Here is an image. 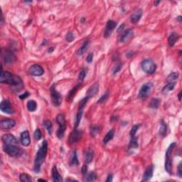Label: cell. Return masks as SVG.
Instances as JSON below:
<instances>
[{
	"mask_svg": "<svg viewBox=\"0 0 182 182\" xmlns=\"http://www.w3.org/2000/svg\"><path fill=\"white\" fill-rule=\"evenodd\" d=\"M43 125L44 127L46 129L48 132L49 135H51L52 132H53V124L52 122L49 120H44L43 122Z\"/></svg>",
	"mask_w": 182,
	"mask_h": 182,
	"instance_id": "obj_33",
	"label": "cell"
},
{
	"mask_svg": "<svg viewBox=\"0 0 182 182\" xmlns=\"http://www.w3.org/2000/svg\"><path fill=\"white\" fill-rule=\"evenodd\" d=\"M1 141L4 144H13L18 145V140L13 134H5L1 137Z\"/></svg>",
	"mask_w": 182,
	"mask_h": 182,
	"instance_id": "obj_14",
	"label": "cell"
},
{
	"mask_svg": "<svg viewBox=\"0 0 182 182\" xmlns=\"http://www.w3.org/2000/svg\"><path fill=\"white\" fill-rule=\"evenodd\" d=\"M154 166L153 164H150L146 168L145 171H144L143 177H142V181H149L151 178H152L153 173H154Z\"/></svg>",
	"mask_w": 182,
	"mask_h": 182,
	"instance_id": "obj_18",
	"label": "cell"
},
{
	"mask_svg": "<svg viewBox=\"0 0 182 182\" xmlns=\"http://www.w3.org/2000/svg\"><path fill=\"white\" fill-rule=\"evenodd\" d=\"M140 125L139 124H137V125H134L133 127H132V129H131L130 132V137H135L136 134H137V131L139 129V127H140Z\"/></svg>",
	"mask_w": 182,
	"mask_h": 182,
	"instance_id": "obj_40",
	"label": "cell"
},
{
	"mask_svg": "<svg viewBox=\"0 0 182 182\" xmlns=\"http://www.w3.org/2000/svg\"><path fill=\"white\" fill-rule=\"evenodd\" d=\"M176 19H177V20L178 21V22H179V23H181V19H182L181 16H177V17H176Z\"/></svg>",
	"mask_w": 182,
	"mask_h": 182,
	"instance_id": "obj_58",
	"label": "cell"
},
{
	"mask_svg": "<svg viewBox=\"0 0 182 182\" xmlns=\"http://www.w3.org/2000/svg\"><path fill=\"white\" fill-rule=\"evenodd\" d=\"M179 39V35L176 32H171L168 37V43L170 47H173L175 44L178 41Z\"/></svg>",
	"mask_w": 182,
	"mask_h": 182,
	"instance_id": "obj_21",
	"label": "cell"
},
{
	"mask_svg": "<svg viewBox=\"0 0 182 182\" xmlns=\"http://www.w3.org/2000/svg\"><path fill=\"white\" fill-rule=\"evenodd\" d=\"M114 136H115V130L114 129H111L110 131H108V132L105 134L103 139V142L105 144H108L110 140H112L114 138Z\"/></svg>",
	"mask_w": 182,
	"mask_h": 182,
	"instance_id": "obj_26",
	"label": "cell"
},
{
	"mask_svg": "<svg viewBox=\"0 0 182 182\" xmlns=\"http://www.w3.org/2000/svg\"><path fill=\"white\" fill-rule=\"evenodd\" d=\"M97 173L94 171H91L90 173H87L83 176V181H93L97 178Z\"/></svg>",
	"mask_w": 182,
	"mask_h": 182,
	"instance_id": "obj_30",
	"label": "cell"
},
{
	"mask_svg": "<svg viewBox=\"0 0 182 182\" xmlns=\"http://www.w3.org/2000/svg\"><path fill=\"white\" fill-rule=\"evenodd\" d=\"M2 57L4 64L6 65H11L16 61V55L12 51L9 50V49L5 50V51L3 53Z\"/></svg>",
	"mask_w": 182,
	"mask_h": 182,
	"instance_id": "obj_10",
	"label": "cell"
},
{
	"mask_svg": "<svg viewBox=\"0 0 182 182\" xmlns=\"http://www.w3.org/2000/svg\"><path fill=\"white\" fill-rule=\"evenodd\" d=\"M98 91H99V83L98 82L95 83L93 86H91L87 91V96L90 97V98H93V96L98 94Z\"/></svg>",
	"mask_w": 182,
	"mask_h": 182,
	"instance_id": "obj_20",
	"label": "cell"
},
{
	"mask_svg": "<svg viewBox=\"0 0 182 182\" xmlns=\"http://www.w3.org/2000/svg\"><path fill=\"white\" fill-rule=\"evenodd\" d=\"M56 122L59 125V129L56 132V137L59 139H62L65 135L66 130V120L64 114L59 113L56 118Z\"/></svg>",
	"mask_w": 182,
	"mask_h": 182,
	"instance_id": "obj_3",
	"label": "cell"
},
{
	"mask_svg": "<svg viewBox=\"0 0 182 182\" xmlns=\"http://www.w3.org/2000/svg\"><path fill=\"white\" fill-rule=\"evenodd\" d=\"M29 95H30V93H29V92L26 91V92H25V93H24L23 94L20 95V96H19V98H20V99H21V100H24V99H26L27 97L29 96Z\"/></svg>",
	"mask_w": 182,
	"mask_h": 182,
	"instance_id": "obj_49",
	"label": "cell"
},
{
	"mask_svg": "<svg viewBox=\"0 0 182 182\" xmlns=\"http://www.w3.org/2000/svg\"><path fill=\"white\" fill-rule=\"evenodd\" d=\"M0 83L8 84L11 86V91L19 93L24 88V83L19 76L11 74L8 71H3L1 66Z\"/></svg>",
	"mask_w": 182,
	"mask_h": 182,
	"instance_id": "obj_1",
	"label": "cell"
},
{
	"mask_svg": "<svg viewBox=\"0 0 182 182\" xmlns=\"http://www.w3.org/2000/svg\"><path fill=\"white\" fill-rule=\"evenodd\" d=\"M90 98H91L90 97L86 96L85 98H83V99L80 100L79 103H78V109H84L86 105H87V103L90 100Z\"/></svg>",
	"mask_w": 182,
	"mask_h": 182,
	"instance_id": "obj_38",
	"label": "cell"
},
{
	"mask_svg": "<svg viewBox=\"0 0 182 182\" xmlns=\"http://www.w3.org/2000/svg\"><path fill=\"white\" fill-rule=\"evenodd\" d=\"M81 83H78V84L76 85V86H74V88H73L72 89L69 91V93H68V95H67V97H66V101L69 102L73 100V98H74V96H76V93L78 92V89L81 88Z\"/></svg>",
	"mask_w": 182,
	"mask_h": 182,
	"instance_id": "obj_22",
	"label": "cell"
},
{
	"mask_svg": "<svg viewBox=\"0 0 182 182\" xmlns=\"http://www.w3.org/2000/svg\"><path fill=\"white\" fill-rule=\"evenodd\" d=\"M177 174L179 178L182 177V163L181 162H180L179 164H178V166L177 167Z\"/></svg>",
	"mask_w": 182,
	"mask_h": 182,
	"instance_id": "obj_47",
	"label": "cell"
},
{
	"mask_svg": "<svg viewBox=\"0 0 182 182\" xmlns=\"http://www.w3.org/2000/svg\"><path fill=\"white\" fill-rule=\"evenodd\" d=\"M159 105H160V100L159 98H152L150 101V104H149V108L152 109H155L157 110L159 108Z\"/></svg>",
	"mask_w": 182,
	"mask_h": 182,
	"instance_id": "obj_37",
	"label": "cell"
},
{
	"mask_svg": "<svg viewBox=\"0 0 182 182\" xmlns=\"http://www.w3.org/2000/svg\"><path fill=\"white\" fill-rule=\"evenodd\" d=\"M77 181V180H75V179H72V178H66V181Z\"/></svg>",
	"mask_w": 182,
	"mask_h": 182,
	"instance_id": "obj_57",
	"label": "cell"
},
{
	"mask_svg": "<svg viewBox=\"0 0 182 182\" xmlns=\"http://www.w3.org/2000/svg\"><path fill=\"white\" fill-rule=\"evenodd\" d=\"M109 96H110V93L109 92H107V93H105L103 96H101V98H100L99 100H98V104H100V103H104V102L106 101L108 99Z\"/></svg>",
	"mask_w": 182,
	"mask_h": 182,
	"instance_id": "obj_45",
	"label": "cell"
},
{
	"mask_svg": "<svg viewBox=\"0 0 182 182\" xmlns=\"http://www.w3.org/2000/svg\"><path fill=\"white\" fill-rule=\"evenodd\" d=\"M0 109L3 113L8 114V115H12L14 113V108L8 100H4L1 101V105H0Z\"/></svg>",
	"mask_w": 182,
	"mask_h": 182,
	"instance_id": "obj_12",
	"label": "cell"
},
{
	"mask_svg": "<svg viewBox=\"0 0 182 182\" xmlns=\"http://www.w3.org/2000/svg\"><path fill=\"white\" fill-rule=\"evenodd\" d=\"M89 45H90L89 41H88V40L85 41L83 42V44H82V46H81L80 47V49L78 50L77 55L79 56H83V54H85V52H86V51L88 50V47H89Z\"/></svg>",
	"mask_w": 182,
	"mask_h": 182,
	"instance_id": "obj_25",
	"label": "cell"
},
{
	"mask_svg": "<svg viewBox=\"0 0 182 182\" xmlns=\"http://www.w3.org/2000/svg\"><path fill=\"white\" fill-rule=\"evenodd\" d=\"M93 158H94V152L92 149H87L86 153H85V161L87 164H90L92 162Z\"/></svg>",
	"mask_w": 182,
	"mask_h": 182,
	"instance_id": "obj_24",
	"label": "cell"
},
{
	"mask_svg": "<svg viewBox=\"0 0 182 182\" xmlns=\"http://www.w3.org/2000/svg\"><path fill=\"white\" fill-rule=\"evenodd\" d=\"M76 39V36H75L74 34L73 33L72 31H69L66 35V40L68 42H72L74 41Z\"/></svg>",
	"mask_w": 182,
	"mask_h": 182,
	"instance_id": "obj_42",
	"label": "cell"
},
{
	"mask_svg": "<svg viewBox=\"0 0 182 182\" xmlns=\"http://www.w3.org/2000/svg\"><path fill=\"white\" fill-rule=\"evenodd\" d=\"M142 14H143V11L140 8L135 9L133 11V13L130 15V20L133 24H137L141 19Z\"/></svg>",
	"mask_w": 182,
	"mask_h": 182,
	"instance_id": "obj_19",
	"label": "cell"
},
{
	"mask_svg": "<svg viewBox=\"0 0 182 182\" xmlns=\"http://www.w3.org/2000/svg\"><path fill=\"white\" fill-rule=\"evenodd\" d=\"M133 55H134V53L132 51H129L127 54V58H129V59H130V58H132V56H133Z\"/></svg>",
	"mask_w": 182,
	"mask_h": 182,
	"instance_id": "obj_53",
	"label": "cell"
},
{
	"mask_svg": "<svg viewBox=\"0 0 182 182\" xmlns=\"http://www.w3.org/2000/svg\"><path fill=\"white\" fill-rule=\"evenodd\" d=\"M83 136V132L81 130H78V128H75L70 134L69 137V142L70 144H75L79 142L82 139Z\"/></svg>",
	"mask_w": 182,
	"mask_h": 182,
	"instance_id": "obj_9",
	"label": "cell"
},
{
	"mask_svg": "<svg viewBox=\"0 0 182 182\" xmlns=\"http://www.w3.org/2000/svg\"><path fill=\"white\" fill-rule=\"evenodd\" d=\"M142 70L147 74H153L156 70V65L155 63L151 59H144L141 63Z\"/></svg>",
	"mask_w": 182,
	"mask_h": 182,
	"instance_id": "obj_7",
	"label": "cell"
},
{
	"mask_svg": "<svg viewBox=\"0 0 182 182\" xmlns=\"http://www.w3.org/2000/svg\"><path fill=\"white\" fill-rule=\"evenodd\" d=\"M177 144L176 142H173L171 143L166 149V155H165V163H164V169L168 173H171V170H172V154L173 150L174 148L176 147Z\"/></svg>",
	"mask_w": 182,
	"mask_h": 182,
	"instance_id": "obj_4",
	"label": "cell"
},
{
	"mask_svg": "<svg viewBox=\"0 0 182 182\" xmlns=\"http://www.w3.org/2000/svg\"><path fill=\"white\" fill-rule=\"evenodd\" d=\"M54 49H55V48H54V47H49V49H48V52L50 53V54H51V53L54 52Z\"/></svg>",
	"mask_w": 182,
	"mask_h": 182,
	"instance_id": "obj_54",
	"label": "cell"
},
{
	"mask_svg": "<svg viewBox=\"0 0 182 182\" xmlns=\"http://www.w3.org/2000/svg\"><path fill=\"white\" fill-rule=\"evenodd\" d=\"M38 181H46L45 179H42V178H39V179H38Z\"/></svg>",
	"mask_w": 182,
	"mask_h": 182,
	"instance_id": "obj_59",
	"label": "cell"
},
{
	"mask_svg": "<svg viewBox=\"0 0 182 182\" xmlns=\"http://www.w3.org/2000/svg\"><path fill=\"white\" fill-rule=\"evenodd\" d=\"M134 36V31L131 29L124 31L123 33L121 34V36L120 38V41L121 43H126L129 41L130 39H132Z\"/></svg>",
	"mask_w": 182,
	"mask_h": 182,
	"instance_id": "obj_16",
	"label": "cell"
},
{
	"mask_svg": "<svg viewBox=\"0 0 182 182\" xmlns=\"http://www.w3.org/2000/svg\"><path fill=\"white\" fill-rule=\"evenodd\" d=\"M70 164L71 166H77L79 164V161L78 159V155H77V152L76 150H74L72 153V156L71 157V161H70Z\"/></svg>",
	"mask_w": 182,
	"mask_h": 182,
	"instance_id": "obj_35",
	"label": "cell"
},
{
	"mask_svg": "<svg viewBox=\"0 0 182 182\" xmlns=\"http://www.w3.org/2000/svg\"><path fill=\"white\" fill-rule=\"evenodd\" d=\"M159 133L160 134V136L163 137H165L166 135V133H167V125L163 120H161L160 122V128H159Z\"/></svg>",
	"mask_w": 182,
	"mask_h": 182,
	"instance_id": "obj_32",
	"label": "cell"
},
{
	"mask_svg": "<svg viewBox=\"0 0 182 182\" xmlns=\"http://www.w3.org/2000/svg\"><path fill=\"white\" fill-rule=\"evenodd\" d=\"M93 53H90L86 57V61L88 63V64H91L93 62Z\"/></svg>",
	"mask_w": 182,
	"mask_h": 182,
	"instance_id": "obj_48",
	"label": "cell"
},
{
	"mask_svg": "<svg viewBox=\"0 0 182 182\" xmlns=\"http://www.w3.org/2000/svg\"><path fill=\"white\" fill-rule=\"evenodd\" d=\"M52 180L54 182L63 181V178L56 166H54L52 169Z\"/></svg>",
	"mask_w": 182,
	"mask_h": 182,
	"instance_id": "obj_23",
	"label": "cell"
},
{
	"mask_svg": "<svg viewBox=\"0 0 182 182\" xmlns=\"http://www.w3.org/2000/svg\"><path fill=\"white\" fill-rule=\"evenodd\" d=\"M49 144L47 140H44L42 142L41 145L39 147V149L37 151L36 157L34 162V168L33 170L35 173H39L41 171L42 164H44L45 161L47 153H48Z\"/></svg>",
	"mask_w": 182,
	"mask_h": 182,
	"instance_id": "obj_2",
	"label": "cell"
},
{
	"mask_svg": "<svg viewBox=\"0 0 182 182\" xmlns=\"http://www.w3.org/2000/svg\"><path fill=\"white\" fill-rule=\"evenodd\" d=\"M176 84V82L168 83L167 84L162 88V91H162L163 94H167V93H169V92L172 91L174 89Z\"/></svg>",
	"mask_w": 182,
	"mask_h": 182,
	"instance_id": "obj_27",
	"label": "cell"
},
{
	"mask_svg": "<svg viewBox=\"0 0 182 182\" xmlns=\"http://www.w3.org/2000/svg\"><path fill=\"white\" fill-rule=\"evenodd\" d=\"M116 121H117V117L115 116V115H114V116H112L111 118H110V122H114Z\"/></svg>",
	"mask_w": 182,
	"mask_h": 182,
	"instance_id": "obj_52",
	"label": "cell"
},
{
	"mask_svg": "<svg viewBox=\"0 0 182 182\" xmlns=\"http://www.w3.org/2000/svg\"><path fill=\"white\" fill-rule=\"evenodd\" d=\"M139 147L138 144V139L137 137H130V144H129V149H137Z\"/></svg>",
	"mask_w": 182,
	"mask_h": 182,
	"instance_id": "obj_34",
	"label": "cell"
},
{
	"mask_svg": "<svg viewBox=\"0 0 182 182\" xmlns=\"http://www.w3.org/2000/svg\"><path fill=\"white\" fill-rule=\"evenodd\" d=\"M153 88V85L152 83L149 82L147 83H144V84L140 88L139 91V94H138V98L139 99L142 100H145L147 97L150 96V94L152 93Z\"/></svg>",
	"mask_w": 182,
	"mask_h": 182,
	"instance_id": "obj_8",
	"label": "cell"
},
{
	"mask_svg": "<svg viewBox=\"0 0 182 182\" xmlns=\"http://www.w3.org/2000/svg\"><path fill=\"white\" fill-rule=\"evenodd\" d=\"M87 73H88V70L86 69H83L80 71L79 74H78V80H79L81 82H83V80L85 79L87 75Z\"/></svg>",
	"mask_w": 182,
	"mask_h": 182,
	"instance_id": "obj_41",
	"label": "cell"
},
{
	"mask_svg": "<svg viewBox=\"0 0 182 182\" xmlns=\"http://www.w3.org/2000/svg\"><path fill=\"white\" fill-rule=\"evenodd\" d=\"M27 110L29 112H35L37 110V103L34 100H30L27 102L26 104Z\"/></svg>",
	"mask_w": 182,
	"mask_h": 182,
	"instance_id": "obj_28",
	"label": "cell"
},
{
	"mask_svg": "<svg viewBox=\"0 0 182 182\" xmlns=\"http://www.w3.org/2000/svg\"><path fill=\"white\" fill-rule=\"evenodd\" d=\"M178 100H179V101H181V91L179 92V93H178Z\"/></svg>",
	"mask_w": 182,
	"mask_h": 182,
	"instance_id": "obj_56",
	"label": "cell"
},
{
	"mask_svg": "<svg viewBox=\"0 0 182 182\" xmlns=\"http://www.w3.org/2000/svg\"><path fill=\"white\" fill-rule=\"evenodd\" d=\"M20 142L24 147H28L31 144L30 134L28 130H25L22 132L20 135Z\"/></svg>",
	"mask_w": 182,
	"mask_h": 182,
	"instance_id": "obj_15",
	"label": "cell"
},
{
	"mask_svg": "<svg viewBox=\"0 0 182 182\" xmlns=\"http://www.w3.org/2000/svg\"><path fill=\"white\" fill-rule=\"evenodd\" d=\"M44 74V70L42 66L38 64H34V65H32L29 68V74L30 76H35V77H39V76H43Z\"/></svg>",
	"mask_w": 182,
	"mask_h": 182,
	"instance_id": "obj_11",
	"label": "cell"
},
{
	"mask_svg": "<svg viewBox=\"0 0 182 182\" xmlns=\"http://www.w3.org/2000/svg\"><path fill=\"white\" fill-rule=\"evenodd\" d=\"M160 2H161V1H159V0H158V1H154V6H158V4H160Z\"/></svg>",
	"mask_w": 182,
	"mask_h": 182,
	"instance_id": "obj_55",
	"label": "cell"
},
{
	"mask_svg": "<svg viewBox=\"0 0 182 182\" xmlns=\"http://www.w3.org/2000/svg\"><path fill=\"white\" fill-rule=\"evenodd\" d=\"M19 180L22 182H31L32 181V178L29 174L23 173L19 175Z\"/></svg>",
	"mask_w": 182,
	"mask_h": 182,
	"instance_id": "obj_39",
	"label": "cell"
},
{
	"mask_svg": "<svg viewBox=\"0 0 182 182\" xmlns=\"http://www.w3.org/2000/svg\"><path fill=\"white\" fill-rule=\"evenodd\" d=\"M125 24H122L120 25V26H119V28L117 29V33H119V32L122 31L124 30V28H125Z\"/></svg>",
	"mask_w": 182,
	"mask_h": 182,
	"instance_id": "obj_51",
	"label": "cell"
},
{
	"mask_svg": "<svg viewBox=\"0 0 182 182\" xmlns=\"http://www.w3.org/2000/svg\"><path fill=\"white\" fill-rule=\"evenodd\" d=\"M117 26L116 21H113V20H108L107 21L106 26H105V29L104 31V37L105 38H109V37L111 36L112 32L114 30V29H115V27Z\"/></svg>",
	"mask_w": 182,
	"mask_h": 182,
	"instance_id": "obj_13",
	"label": "cell"
},
{
	"mask_svg": "<svg viewBox=\"0 0 182 182\" xmlns=\"http://www.w3.org/2000/svg\"><path fill=\"white\" fill-rule=\"evenodd\" d=\"M81 173H82L83 176H85V175L88 173V164H87L86 163H85V164L83 165L82 168H81Z\"/></svg>",
	"mask_w": 182,
	"mask_h": 182,
	"instance_id": "obj_46",
	"label": "cell"
},
{
	"mask_svg": "<svg viewBox=\"0 0 182 182\" xmlns=\"http://www.w3.org/2000/svg\"><path fill=\"white\" fill-rule=\"evenodd\" d=\"M179 77V74L178 72H172L166 78V82L167 83H173L176 82V80Z\"/></svg>",
	"mask_w": 182,
	"mask_h": 182,
	"instance_id": "obj_36",
	"label": "cell"
},
{
	"mask_svg": "<svg viewBox=\"0 0 182 182\" xmlns=\"http://www.w3.org/2000/svg\"><path fill=\"white\" fill-rule=\"evenodd\" d=\"M50 96L52 104L55 107H59L62 103V96L56 89V84L54 83L50 88Z\"/></svg>",
	"mask_w": 182,
	"mask_h": 182,
	"instance_id": "obj_6",
	"label": "cell"
},
{
	"mask_svg": "<svg viewBox=\"0 0 182 182\" xmlns=\"http://www.w3.org/2000/svg\"><path fill=\"white\" fill-rule=\"evenodd\" d=\"M100 132V127L99 125H93L90 127V135L91 137H95L96 135H98Z\"/></svg>",
	"mask_w": 182,
	"mask_h": 182,
	"instance_id": "obj_31",
	"label": "cell"
},
{
	"mask_svg": "<svg viewBox=\"0 0 182 182\" xmlns=\"http://www.w3.org/2000/svg\"><path fill=\"white\" fill-rule=\"evenodd\" d=\"M34 138L36 141L40 140V139L42 138V132H41V131L40 129L37 128L36 130H35L34 134Z\"/></svg>",
	"mask_w": 182,
	"mask_h": 182,
	"instance_id": "obj_44",
	"label": "cell"
},
{
	"mask_svg": "<svg viewBox=\"0 0 182 182\" xmlns=\"http://www.w3.org/2000/svg\"><path fill=\"white\" fill-rule=\"evenodd\" d=\"M83 110L84 109H78L77 114L76 115V118H75V128H78V125H79L80 122H81V119H82Z\"/></svg>",
	"mask_w": 182,
	"mask_h": 182,
	"instance_id": "obj_29",
	"label": "cell"
},
{
	"mask_svg": "<svg viewBox=\"0 0 182 182\" xmlns=\"http://www.w3.org/2000/svg\"><path fill=\"white\" fill-rule=\"evenodd\" d=\"M3 151L11 157H19L23 154V151L21 148L13 144H4Z\"/></svg>",
	"mask_w": 182,
	"mask_h": 182,
	"instance_id": "obj_5",
	"label": "cell"
},
{
	"mask_svg": "<svg viewBox=\"0 0 182 182\" xmlns=\"http://www.w3.org/2000/svg\"><path fill=\"white\" fill-rule=\"evenodd\" d=\"M16 125V122L12 119H4L0 122V127L2 130H10Z\"/></svg>",
	"mask_w": 182,
	"mask_h": 182,
	"instance_id": "obj_17",
	"label": "cell"
},
{
	"mask_svg": "<svg viewBox=\"0 0 182 182\" xmlns=\"http://www.w3.org/2000/svg\"><path fill=\"white\" fill-rule=\"evenodd\" d=\"M113 173H110V174H108V176H107L106 182H111V181H113Z\"/></svg>",
	"mask_w": 182,
	"mask_h": 182,
	"instance_id": "obj_50",
	"label": "cell"
},
{
	"mask_svg": "<svg viewBox=\"0 0 182 182\" xmlns=\"http://www.w3.org/2000/svg\"><path fill=\"white\" fill-rule=\"evenodd\" d=\"M122 65L121 63H120V62L117 63L116 65L114 66L113 71H112V72H113V75H116L117 73L119 72V71H120V70H121V69H122Z\"/></svg>",
	"mask_w": 182,
	"mask_h": 182,
	"instance_id": "obj_43",
	"label": "cell"
}]
</instances>
